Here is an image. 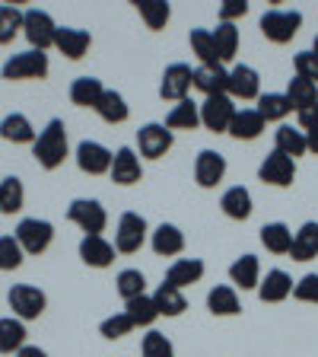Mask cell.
I'll return each instance as SVG.
<instances>
[{"instance_id":"6da1fadb","label":"cell","mask_w":318,"mask_h":357,"mask_svg":"<svg viewBox=\"0 0 318 357\" xmlns=\"http://www.w3.org/2000/svg\"><path fill=\"white\" fill-rule=\"evenodd\" d=\"M67 153H70V147H67V128L61 119H51L38 131L35 144H32V156L38 160L42 169H58L67 160Z\"/></svg>"},{"instance_id":"7a4b0ae2","label":"cell","mask_w":318,"mask_h":357,"mask_svg":"<svg viewBox=\"0 0 318 357\" xmlns=\"http://www.w3.org/2000/svg\"><path fill=\"white\" fill-rule=\"evenodd\" d=\"M0 77L3 80H42V77H48V54L35 52V48L10 54L7 64L0 67Z\"/></svg>"},{"instance_id":"3957f363","label":"cell","mask_w":318,"mask_h":357,"mask_svg":"<svg viewBox=\"0 0 318 357\" xmlns=\"http://www.w3.org/2000/svg\"><path fill=\"white\" fill-rule=\"evenodd\" d=\"M67 220L77 223L86 236H102L105 223H109V214H105L102 201H96V198H77V201H70V208H67Z\"/></svg>"},{"instance_id":"277c9868","label":"cell","mask_w":318,"mask_h":357,"mask_svg":"<svg viewBox=\"0 0 318 357\" xmlns=\"http://www.w3.org/2000/svg\"><path fill=\"white\" fill-rule=\"evenodd\" d=\"M299 26H303V13L299 10H267L261 16V32H264L267 42H274V45L293 42Z\"/></svg>"},{"instance_id":"5b68a950","label":"cell","mask_w":318,"mask_h":357,"mask_svg":"<svg viewBox=\"0 0 318 357\" xmlns=\"http://www.w3.org/2000/svg\"><path fill=\"white\" fill-rule=\"evenodd\" d=\"M7 303L10 310H13L16 319L29 322V319H38L45 312V306H48V297H45L38 287H32V284H13L7 294Z\"/></svg>"},{"instance_id":"8992f818","label":"cell","mask_w":318,"mask_h":357,"mask_svg":"<svg viewBox=\"0 0 318 357\" xmlns=\"http://www.w3.org/2000/svg\"><path fill=\"white\" fill-rule=\"evenodd\" d=\"M236 102L232 96H207L200 102V125L214 134H230V125L236 119Z\"/></svg>"},{"instance_id":"52a82bcc","label":"cell","mask_w":318,"mask_h":357,"mask_svg":"<svg viewBox=\"0 0 318 357\" xmlns=\"http://www.w3.org/2000/svg\"><path fill=\"white\" fill-rule=\"evenodd\" d=\"M54 239V227L48 220H38V217H26L16 227V243L22 245L26 255H42Z\"/></svg>"},{"instance_id":"ba28073f","label":"cell","mask_w":318,"mask_h":357,"mask_svg":"<svg viewBox=\"0 0 318 357\" xmlns=\"http://www.w3.org/2000/svg\"><path fill=\"white\" fill-rule=\"evenodd\" d=\"M143 243H147V220L134 211H125L118 217V230H115V252L134 255L141 252Z\"/></svg>"},{"instance_id":"9c48e42d","label":"cell","mask_w":318,"mask_h":357,"mask_svg":"<svg viewBox=\"0 0 318 357\" xmlns=\"http://www.w3.org/2000/svg\"><path fill=\"white\" fill-rule=\"evenodd\" d=\"M22 36L29 38V45L35 52H48L58 36V26L45 10H26L22 13Z\"/></svg>"},{"instance_id":"30bf717a","label":"cell","mask_w":318,"mask_h":357,"mask_svg":"<svg viewBox=\"0 0 318 357\" xmlns=\"http://www.w3.org/2000/svg\"><path fill=\"white\" fill-rule=\"evenodd\" d=\"M258 178L264 185H274V188L293 185V178H296V160L283 156L280 150H271V153L264 156V163L258 166Z\"/></svg>"},{"instance_id":"8fae6325","label":"cell","mask_w":318,"mask_h":357,"mask_svg":"<svg viewBox=\"0 0 318 357\" xmlns=\"http://www.w3.org/2000/svg\"><path fill=\"white\" fill-rule=\"evenodd\" d=\"M194 86V70L188 64H169L163 70V83H159V96L169 99V102H185L188 93Z\"/></svg>"},{"instance_id":"7c38bea8","label":"cell","mask_w":318,"mask_h":357,"mask_svg":"<svg viewBox=\"0 0 318 357\" xmlns=\"http://www.w3.org/2000/svg\"><path fill=\"white\" fill-rule=\"evenodd\" d=\"M172 131L166 125H159V121H150V125H143L141 131H137V150H141V156H147V160H159V156H166L172 150Z\"/></svg>"},{"instance_id":"4fadbf2b","label":"cell","mask_w":318,"mask_h":357,"mask_svg":"<svg viewBox=\"0 0 318 357\" xmlns=\"http://www.w3.org/2000/svg\"><path fill=\"white\" fill-rule=\"evenodd\" d=\"M111 182L115 185H137L143 178V166H141V156L134 147H118L115 150V160H111Z\"/></svg>"},{"instance_id":"5bb4252c","label":"cell","mask_w":318,"mask_h":357,"mask_svg":"<svg viewBox=\"0 0 318 357\" xmlns=\"http://www.w3.org/2000/svg\"><path fill=\"white\" fill-rule=\"evenodd\" d=\"M111 153L109 147H102L99 141H80L77 147V166H80L86 176H102V172H111Z\"/></svg>"},{"instance_id":"9a60e30c","label":"cell","mask_w":318,"mask_h":357,"mask_svg":"<svg viewBox=\"0 0 318 357\" xmlns=\"http://www.w3.org/2000/svg\"><path fill=\"white\" fill-rule=\"evenodd\" d=\"M226 176V156L216 150H200L194 160V182L200 188H216Z\"/></svg>"},{"instance_id":"2e32d148","label":"cell","mask_w":318,"mask_h":357,"mask_svg":"<svg viewBox=\"0 0 318 357\" xmlns=\"http://www.w3.org/2000/svg\"><path fill=\"white\" fill-rule=\"evenodd\" d=\"M230 96L232 99H261V77L255 67L236 64L230 70Z\"/></svg>"},{"instance_id":"e0dca14e","label":"cell","mask_w":318,"mask_h":357,"mask_svg":"<svg viewBox=\"0 0 318 357\" xmlns=\"http://www.w3.org/2000/svg\"><path fill=\"white\" fill-rule=\"evenodd\" d=\"M194 89H200L204 99L207 96H230V70L223 64L198 67V70H194Z\"/></svg>"},{"instance_id":"ac0fdd59","label":"cell","mask_w":318,"mask_h":357,"mask_svg":"<svg viewBox=\"0 0 318 357\" xmlns=\"http://www.w3.org/2000/svg\"><path fill=\"white\" fill-rule=\"evenodd\" d=\"M93 45V36L86 29H74V26H58V36H54V48H58L64 58L80 61L83 54L89 52Z\"/></svg>"},{"instance_id":"d6986e66","label":"cell","mask_w":318,"mask_h":357,"mask_svg":"<svg viewBox=\"0 0 318 357\" xmlns=\"http://www.w3.org/2000/svg\"><path fill=\"white\" fill-rule=\"evenodd\" d=\"M289 294H293V278H289L287 271H280V268L267 271L258 284V297L264 300V303H283Z\"/></svg>"},{"instance_id":"ffe728a7","label":"cell","mask_w":318,"mask_h":357,"mask_svg":"<svg viewBox=\"0 0 318 357\" xmlns=\"http://www.w3.org/2000/svg\"><path fill=\"white\" fill-rule=\"evenodd\" d=\"M150 243H153V252L156 255L172 259V255H178L182 249H185V233L178 230L175 223H159V227L150 233Z\"/></svg>"},{"instance_id":"44dd1931","label":"cell","mask_w":318,"mask_h":357,"mask_svg":"<svg viewBox=\"0 0 318 357\" xmlns=\"http://www.w3.org/2000/svg\"><path fill=\"white\" fill-rule=\"evenodd\" d=\"M80 259L89 268H109L115 261V245L105 236H83L80 243Z\"/></svg>"},{"instance_id":"7402d4cb","label":"cell","mask_w":318,"mask_h":357,"mask_svg":"<svg viewBox=\"0 0 318 357\" xmlns=\"http://www.w3.org/2000/svg\"><path fill=\"white\" fill-rule=\"evenodd\" d=\"M200 278H204V261H200V259H178V261H172V268L166 271V281L163 284L185 290L188 284H198Z\"/></svg>"},{"instance_id":"603a6c76","label":"cell","mask_w":318,"mask_h":357,"mask_svg":"<svg viewBox=\"0 0 318 357\" xmlns=\"http://www.w3.org/2000/svg\"><path fill=\"white\" fill-rule=\"evenodd\" d=\"M220 208L230 220H248V217H252V192L242 185L226 188L220 198Z\"/></svg>"},{"instance_id":"cb8c5ba5","label":"cell","mask_w":318,"mask_h":357,"mask_svg":"<svg viewBox=\"0 0 318 357\" xmlns=\"http://www.w3.org/2000/svg\"><path fill=\"white\" fill-rule=\"evenodd\" d=\"M293 261H312L318 259V223L309 220L293 233V249H289Z\"/></svg>"},{"instance_id":"d4e9b609","label":"cell","mask_w":318,"mask_h":357,"mask_svg":"<svg viewBox=\"0 0 318 357\" xmlns=\"http://www.w3.org/2000/svg\"><path fill=\"white\" fill-rule=\"evenodd\" d=\"M230 278H232V284H236V287L255 290L261 284V261H258V255H239V259L230 265Z\"/></svg>"},{"instance_id":"484cf974","label":"cell","mask_w":318,"mask_h":357,"mask_svg":"<svg viewBox=\"0 0 318 357\" xmlns=\"http://www.w3.org/2000/svg\"><path fill=\"white\" fill-rule=\"evenodd\" d=\"M264 125L267 121L261 119L258 109H239L236 119H232V125H230V134L236 137V141H255V137H261Z\"/></svg>"},{"instance_id":"4316f807","label":"cell","mask_w":318,"mask_h":357,"mask_svg":"<svg viewBox=\"0 0 318 357\" xmlns=\"http://www.w3.org/2000/svg\"><path fill=\"white\" fill-rule=\"evenodd\" d=\"M102 93H105V86L96 77H77V80L70 83V102L80 105V109H96Z\"/></svg>"},{"instance_id":"83f0119b","label":"cell","mask_w":318,"mask_h":357,"mask_svg":"<svg viewBox=\"0 0 318 357\" xmlns=\"http://www.w3.org/2000/svg\"><path fill=\"white\" fill-rule=\"evenodd\" d=\"M26 348V322L16 316L0 319V354H19Z\"/></svg>"},{"instance_id":"f1b7e54d","label":"cell","mask_w":318,"mask_h":357,"mask_svg":"<svg viewBox=\"0 0 318 357\" xmlns=\"http://www.w3.org/2000/svg\"><path fill=\"white\" fill-rule=\"evenodd\" d=\"M0 137L10 144H35V128L22 112H13L0 121Z\"/></svg>"},{"instance_id":"f546056e","label":"cell","mask_w":318,"mask_h":357,"mask_svg":"<svg viewBox=\"0 0 318 357\" xmlns=\"http://www.w3.org/2000/svg\"><path fill=\"white\" fill-rule=\"evenodd\" d=\"M261 245L274 255H289V249H293V230L280 220L264 223V227H261Z\"/></svg>"},{"instance_id":"4dcf8cb0","label":"cell","mask_w":318,"mask_h":357,"mask_svg":"<svg viewBox=\"0 0 318 357\" xmlns=\"http://www.w3.org/2000/svg\"><path fill=\"white\" fill-rule=\"evenodd\" d=\"M96 115L102 121H109V125H121V121H127L131 109H127L125 96H121L118 89H105L102 99H99V105H96Z\"/></svg>"},{"instance_id":"1f68e13d","label":"cell","mask_w":318,"mask_h":357,"mask_svg":"<svg viewBox=\"0 0 318 357\" xmlns=\"http://www.w3.org/2000/svg\"><path fill=\"white\" fill-rule=\"evenodd\" d=\"M200 125V105L185 99V102L172 105V112L166 115V128L169 131H194Z\"/></svg>"},{"instance_id":"d6a6232c","label":"cell","mask_w":318,"mask_h":357,"mask_svg":"<svg viewBox=\"0 0 318 357\" xmlns=\"http://www.w3.org/2000/svg\"><path fill=\"white\" fill-rule=\"evenodd\" d=\"M274 150H280V153L289 156V160L309 153V150H305V131H296L293 125H280L274 134Z\"/></svg>"},{"instance_id":"836d02e7","label":"cell","mask_w":318,"mask_h":357,"mask_svg":"<svg viewBox=\"0 0 318 357\" xmlns=\"http://www.w3.org/2000/svg\"><path fill=\"white\" fill-rule=\"evenodd\" d=\"M153 303L159 310V316H182L188 310V300L178 287H169V284H159L153 294Z\"/></svg>"},{"instance_id":"e575fe53","label":"cell","mask_w":318,"mask_h":357,"mask_svg":"<svg viewBox=\"0 0 318 357\" xmlns=\"http://www.w3.org/2000/svg\"><path fill=\"white\" fill-rule=\"evenodd\" d=\"M207 310L214 312V316H236L242 306H239V294L236 287H230V284H220V287H214L207 294Z\"/></svg>"},{"instance_id":"d590c367","label":"cell","mask_w":318,"mask_h":357,"mask_svg":"<svg viewBox=\"0 0 318 357\" xmlns=\"http://www.w3.org/2000/svg\"><path fill=\"white\" fill-rule=\"evenodd\" d=\"M134 7H137L141 20L147 22V29H153V32L166 29V22H169V16H172V7L166 0H137Z\"/></svg>"},{"instance_id":"8d00e7d4","label":"cell","mask_w":318,"mask_h":357,"mask_svg":"<svg viewBox=\"0 0 318 357\" xmlns=\"http://www.w3.org/2000/svg\"><path fill=\"white\" fill-rule=\"evenodd\" d=\"M188 42H191V52L198 54L200 67H216V64H220V54H216L214 32H210V29H191Z\"/></svg>"},{"instance_id":"74e56055","label":"cell","mask_w":318,"mask_h":357,"mask_svg":"<svg viewBox=\"0 0 318 357\" xmlns=\"http://www.w3.org/2000/svg\"><path fill=\"white\" fill-rule=\"evenodd\" d=\"M214 45H216V54H220V64H226V61L236 58V52H239V29H236V22H216Z\"/></svg>"},{"instance_id":"f35d334b","label":"cell","mask_w":318,"mask_h":357,"mask_svg":"<svg viewBox=\"0 0 318 357\" xmlns=\"http://www.w3.org/2000/svg\"><path fill=\"white\" fill-rule=\"evenodd\" d=\"M125 312L131 316V322H134V328L141 326V328H150L156 319H159V310H156V303H153V297H134V300H127L125 303Z\"/></svg>"},{"instance_id":"ab89813d","label":"cell","mask_w":318,"mask_h":357,"mask_svg":"<svg viewBox=\"0 0 318 357\" xmlns=\"http://www.w3.org/2000/svg\"><path fill=\"white\" fill-rule=\"evenodd\" d=\"M287 99L296 112H303V109H309V105L318 102V86L312 80H305V77H293L287 86Z\"/></svg>"},{"instance_id":"60d3db41","label":"cell","mask_w":318,"mask_h":357,"mask_svg":"<svg viewBox=\"0 0 318 357\" xmlns=\"http://www.w3.org/2000/svg\"><path fill=\"white\" fill-rule=\"evenodd\" d=\"M22 201H26V192H22V182L16 176L0 178V211L3 214H19Z\"/></svg>"},{"instance_id":"b9f144b4","label":"cell","mask_w":318,"mask_h":357,"mask_svg":"<svg viewBox=\"0 0 318 357\" xmlns=\"http://www.w3.org/2000/svg\"><path fill=\"white\" fill-rule=\"evenodd\" d=\"M258 112L264 121H283L293 112V105H289L287 93H264V96L258 99Z\"/></svg>"},{"instance_id":"7bdbcfd3","label":"cell","mask_w":318,"mask_h":357,"mask_svg":"<svg viewBox=\"0 0 318 357\" xmlns=\"http://www.w3.org/2000/svg\"><path fill=\"white\" fill-rule=\"evenodd\" d=\"M22 13L26 10L13 7V3H0V45H10L22 29Z\"/></svg>"},{"instance_id":"ee69618b","label":"cell","mask_w":318,"mask_h":357,"mask_svg":"<svg viewBox=\"0 0 318 357\" xmlns=\"http://www.w3.org/2000/svg\"><path fill=\"white\" fill-rule=\"evenodd\" d=\"M118 294H121V300H134V297H143L147 294V278H143V271H137V268H125L118 275Z\"/></svg>"},{"instance_id":"f6af8a7d","label":"cell","mask_w":318,"mask_h":357,"mask_svg":"<svg viewBox=\"0 0 318 357\" xmlns=\"http://www.w3.org/2000/svg\"><path fill=\"white\" fill-rule=\"evenodd\" d=\"M141 357H175V348H172V342L163 332L150 328L141 342Z\"/></svg>"},{"instance_id":"bcb514c9","label":"cell","mask_w":318,"mask_h":357,"mask_svg":"<svg viewBox=\"0 0 318 357\" xmlns=\"http://www.w3.org/2000/svg\"><path fill=\"white\" fill-rule=\"evenodd\" d=\"M22 259H26V252L16 243V236H0V271H16Z\"/></svg>"},{"instance_id":"7dc6e473","label":"cell","mask_w":318,"mask_h":357,"mask_svg":"<svg viewBox=\"0 0 318 357\" xmlns=\"http://www.w3.org/2000/svg\"><path fill=\"white\" fill-rule=\"evenodd\" d=\"M99 332H102V338H109V342H118V338H125V335L134 332V322H131V316H127V312H115V316L102 319Z\"/></svg>"},{"instance_id":"c3c4849f","label":"cell","mask_w":318,"mask_h":357,"mask_svg":"<svg viewBox=\"0 0 318 357\" xmlns=\"http://www.w3.org/2000/svg\"><path fill=\"white\" fill-rule=\"evenodd\" d=\"M293 67H296V77H305V80H312L318 86V54L312 52H299L296 58H293Z\"/></svg>"},{"instance_id":"681fc988","label":"cell","mask_w":318,"mask_h":357,"mask_svg":"<svg viewBox=\"0 0 318 357\" xmlns=\"http://www.w3.org/2000/svg\"><path fill=\"white\" fill-rule=\"evenodd\" d=\"M293 297L299 303H318V275H305L293 284Z\"/></svg>"},{"instance_id":"f907efd6","label":"cell","mask_w":318,"mask_h":357,"mask_svg":"<svg viewBox=\"0 0 318 357\" xmlns=\"http://www.w3.org/2000/svg\"><path fill=\"white\" fill-rule=\"evenodd\" d=\"M245 13H248V3H245V0H226L220 7V22H236V20H242Z\"/></svg>"},{"instance_id":"816d5d0a","label":"cell","mask_w":318,"mask_h":357,"mask_svg":"<svg viewBox=\"0 0 318 357\" xmlns=\"http://www.w3.org/2000/svg\"><path fill=\"white\" fill-rule=\"evenodd\" d=\"M296 119H299V128H303V131L318 128V102L309 105V109H303V112H296Z\"/></svg>"},{"instance_id":"f5cc1de1","label":"cell","mask_w":318,"mask_h":357,"mask_svg":"<svg viewBox=\"0 0 318 357\" xmlns=\"http://www.w3.org/2000/svg\"><path fill=\"white\" fill-rule=\"evenodd\" d=\"M305 150L318 156V128H312V131H305Z\"/></svg>"},{"instance_id":"db71d44e","label":"cell","mask_w":318,"mask_h":357,"mask_svg":"<svg viewBox=\"0 0 318 357\" xmlns=\"http://www.w3.org/2000/svg\"><path fill=\"white\" fill-rule=\"evenodd\" d=\"M16 357H48V354H45L42 348H35V344H26V348H22Z\"/></svg>"},{"instance_id":"11a10c76","label":"cell","mask_w":318,"mask_h":357,"mask_svg":"<svg viewBox=\"0 0 318 357\" xmlns=\"http://www.w3.org/2000/svg\"><path fill=\"white\" fill-rule=\"evenodd\" d=\"M312 52H315V54H318V36H315V42H312Z\"/></svg>"}]
</instances>
